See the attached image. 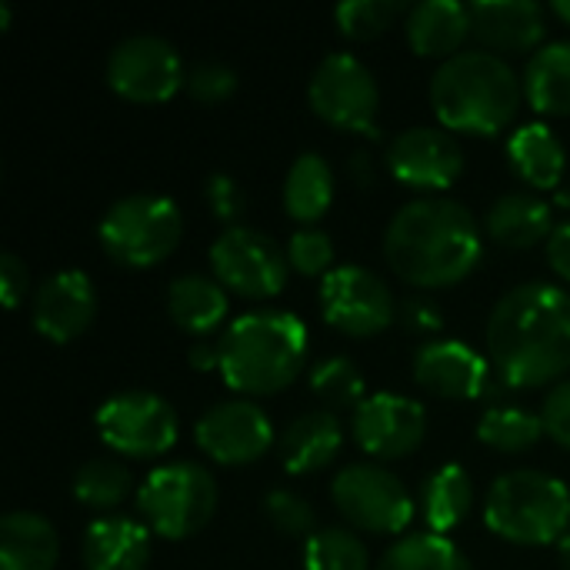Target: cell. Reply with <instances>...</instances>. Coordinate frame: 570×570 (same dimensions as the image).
Here are the masks:
<instances>
[{"label":"cell","instance_id":"6da1fadb","mask_svg":"<svg viewBox=\"0 0 570 570\" xmlns=\"http://www.w3.org/2000/svg\"><path fill=\"white\" fill-rule=\"evenodd\" d=\"M488 357L508 387H544L570 371V294L531 281L508 291L488 321Z\"/></svg>","mask_w":570,"mask_h":570},{"label":"cell","instance_id":"4dcf8cb0","mask_svg":"<svg viewBox=\"0 0 570 570\" xmlns=\"http://www.w3.org/2000/svg\"><path fill=\"white\" fill-rule=\"evenodd\" d=\"M377 570H474L471 561L441 534H407L377 561Z\"/></svg>","mask_w":570,"mask_h":570},{"label":"cell","instance_id":"d590c367","mask_svg":"<svg viewBox=\"0 0 570 570\" xmlns=\"http://www.w3.org/2000/svg\"><path fill=\"white\" fill-rule=\"evenodd\" d=\"M261 508H264L267 524L281 538H314L317 534V514H314V508L301 494H294L287 488L267 491Z\"/></svg>","mask_w":570,"mask_h":570},{"label":"cell","instance_id":"277c9868","mask_svg":"<svg viewBox=\"0 0 570 570\" xmlns=\"http://www.w3.org/2000/svg\"><path fill=\"white\" fill-rule=\"evenodd\" d=\"M524 80L491 50H461L431 77V107L444 130L494 137L518 117Z\"/></svg>","mask_w":570,"mask_h":570},{"label":"cell","instance_id":"ffe728a7","mask_svg":"<svg viewBox=\"0 0 570 570\" xmlns=\"http://www.w3.org/2000/svg\"><path fill=\"white\" fill-rule=\"evenodd\" d=\"M341 444H344V428H341L337 414L321 407V411H307V414L294 417L284 428V434L277 441V458L287 474L307 478V474L324 471L341 454Z\"/></svg>","mask_w":570,"mask_h":570},{"label":"cell","instance_id":"ee69618b","mask_svg":"<svg viewBox=\"0 0 570 570\" xmlns=\"http://www.w3.org/2000/svg\"><path fill=\"white\" fill-rule=\"evenodd\" d=\"M187 364L200 374H210V371H220V344L214 341H197L190 351H187Z\"/></svg>","mask_w":570,"mask_h":570},{"label":"cell","instance_id":"7bdbcfd3","mask_svg":"<svg viewBox=\"0 0 570 570\" xmlns=\"http://www.w3.org/2000/svg\"><path fill=\"white\" fill-rule=\"evenodd\" d=\"M548 261L570 284V217L561 220V224H554V230L548 237Z\"/></svg>","mask_w":570,"mask_h":570},{"label":"cell","instance_id":"44dd1931","mask_svg":"<svg viewBox=\"0 0 570 570\" xmlns=\"http://www.w3.org/2000/svg\"><path fill=\"white\" fill-rule=\"evenodd\" d=\"M80 554L87 570H144L150 561V528L120 514L97 518L83 534Z\"/></svg>","mask_w":570,"mask_h":570},{"label":"cell","instance_id":"ac0fdd59","mask_svg":"<svg viewBox=\"0 0 570 570\" xmlns=\"http://www.w3.org/2000/svg\"><path fill=\"white\" fill-rule=\"evenodd\" d=\"M414 381L444 401H474L491 387V364L464 341H431L414 354Z\"/></svg>","mask_w":570,"mask_h":570},{"label":"cell","instance_id":"60d3db41","mask_svg":"<svg viewBox=\"0 0 570 570\" xmlns=\"http://www.w3.org/2000/svg\"><path fill=\"white\" fill-rule=\"evenodd\" d=\"M401 324L414 334H438L444 327V311L431 297L414 294V297L401 301Z\"/></svg>","mask_w":570,"mask_h":570},{"label":"cell","instance_id":"83f0119b","mask_svg":"<svg viewBox=\"0 0 570 570\" xmlns=\"http://www.w3.org/2000/svg\"><path fill=\"white\" fill-rule=\"evenodd\" d=\"M474 508V481L461 464L438 468L421 488V511L431 534H448L464 524Z\"/></svg>","mask_w":570,"mask_h":570},{"label":"cell","instance_id":"5b68a950","mask_svg":"<svg viewBox=\"0 0 570 570\" xmlns=\"http://www.w3.org/2000/svg\"><path fill=\"white\" fill-rule=\"evenodd\" d=\"M484 524L521 548L561 544L570 528V488L544 471L501 474L484 498Z\"/></svg>","mask_w":570,"mask_h":570},{"label":"cell","instance_id":"b9f144b4","mask_svg":"<svg viewBox=\"0 0 570 570\" xmlns=\"http://www.w3.org/2000/svg\"><path fill=\"white\" fill-rule=\"evenodd\" d=\"M27 287H30L27 264L17 254H0V297H3V307L17 311L23 294H27Z\"/></svg>","mask_w":570,"mask_h":570},{"label":"cell","instance_id":"d4e9b609","mask_svg":"<svg viewBox=\"0 0 570 570\" xmlns=\"http://www.w3.org/2000/svg\"><path fill=\"white\" fill-rule=\"evenodd\" d=\"M57 531L43 514L10 511L0 521V570H53L57 568Z\"/></svg>","mask_w":570,"mask_h":570},{"label":"cell","instance_id":"d6a6232c","mask_svg":"<svg viewBox=\"0 0 570 570\" xmlns=\"http://www.w3.org/2000/svg\"><path fill=\"white\" fill-rule=\"evenodd\" d=\"M311 391L321 397L324 411H357L367 401L364 374L351 357H327L311 371Z\"/></svg>","mask_w":570,"mask_h":570},{"label":"cell","instance_id":"2e32d148","mask_svg":"<svg viewBox=\"0 0 570 570\" xmlns=\"http://www.w3.org/2000/svg\"><path fill=\"white\" fill-rule=\"evenodd\" d=\"M387 170L411 190H448L464 174L461 144L441 127H411L387 147Z\"/></svg>","mask_w":570,"mask_h":570},{"label":"cell","instance_id":"603a6c76","mask_svg":"<svg viewBox=\"0 0 570 570\" xmlns=\"http://www.w3.org/2000/svg\"><path fill=\"white\" fill-rule=\"evenodd\" d=\"M404 30L417 57L451 60L471 37V13L458 0H421L407 10Z\"/></svg>","mask_w":570,"mask_h":570},{"label":"cell","instance_id":"cb8c5ba5","mask_svg":"<svg viewBox=\"0 0 570 570\" xmlns=\"http://www.w3.org/2000/svg\"><path fill=\"white\" fill-rule=\"evenodd\" d=\"M167 314L177 331L207 337L227 317V291L217 277L207 274H180L167 287Z\"/></svg>","mask_w":570,"mask_h":570},{"label":"cell","instance_id":"f546056e","mask_svg":"<svg viewBox=\"0 0 570 570\" xmlns=\"http://www.w3.org/2000/svg\"><path fill=\"white\" fill-rule=\"evenodd\" d=\"M130 471L114 458H90L73 474V498L87 511H97L104 518L130 498Z\"/></svg>","mask_w":570,"mask_h":570},{"label":"cell","instance_id":"30bf717a","mask_svg":"<svg viewBox=\"0 0 570 570\" xmlns=\"http://www.w3.org/2000/svg\"><path fill=\"white\" fill-rule=\"evenodd\" d=\"M100 441L127 458H160L177 444V411L154 391H124L94 414Z\"/></svg>","mask_w":570,"mask_h":570},{"label":"cell","instance_id":"7a4b0ae2","mask_svg":"<svg viewBox=\"0 0 570 570\" xmlns=\"http://www.w3.org/2000/svg\"><path fill=\"white\" fill-rule=\"evenodd\" d=\"M384 257L411 287L438 291L461 284L484 257L478 217L461 200L417 197L391 217Z\"/></svg>","mask_w":570,"mask_h":570},{"label":"cell","instance_id":"52a82bcc","mask_svg":"<svg viewBox=\"0 0 570 570\" xmlns=\"http://www.w3.org/2000/svg\"><path fill=\"white\" fill-rule=\"evenodd\" d=\"M137 511L150 534L184 541L200 534L217 511V481L207 468L190 461L160 464L137 491Z\"/></svg>","mask_w":570,"mask_h":570},{"label":"cell","instance_id":"8992f818","mask_svg":"<svg viewBox=\"0 0 570 570\" xmlns=\"http://www.w3.org/2000/svg\"><path fill=\"white\" fill-rule=\"evenodd\" d=\"M97 234L114 264L144 271L177 250L184 237V214L164 194H127L107 207Z\"/></svg>","mask_w":570,"mask_h":570},{"label":"cell","instance_id":"484cf974","mask_svg":"<svg viewBox=\"0 0 570 570\" xmlns=\"http://www.w3.org/2000/svg\"><path fill=\"white\" fill-rule=\"evenodd\" d=\"M511 170L534 190H554L564 177V147L548 124H524L508 140Z\"/></svg>","mask_w":570,"mask_h":570},{"label":"cell","instance_id":"4316f807","mask_svg":"<svg viewBox=\"0 0 570 570\" xmlns=\"http://www.w3.org/2000/svg\"><path fill=\"white\" fill-rule=\"evenodd\" d=\"M524 97L544 117L570 114V40L544 43L524 67Z\"/></svg>","mask_w":570,"mask_h":570},{"label":"cell","instance_id":"9a60e30c","mask_svg":"<svg viewBox=\"0 0 570 570\" xmlns=\"http://www.w3.org/2000/svg\"><path fill=\"white\" fill-rule=\"evenodd\" d=\"M197 448L224 468H244L261 461L274 444L271 417L254 401H220L194 428Z\"/></svg>","mask_w":570,"mask_h":570},{"label":"cell","instance_id":"3957f363","mask_svg":"<svg viewBox=\"0 0 570 570\" xmlns=\"http://www.w3.org/2000/svg\"><path fill=\"white\" fill-rule=\"evenodd\" d=\"M220 344L224 384L244 397L287 391L307 364V327L291 311H250L227 324Z\"/></svg>","mask_w":570,"mask_h":570},{"label":"cell","instance_id":"f6af8a7d","mask_svg":"<svg viewBox=\"0 0 570 570\" xmlns=\"http://www.w3.org/2000/svg\"><path fill=\"white\" fill-rule=\"evenodd\" d=\"M351 177L357 180V187L374 184V164H371L367 154H354V160H351Z\"/></svg>","mask_w":570,"mask_h":570},{"label":"cell","instance_id":"836d02e7","mask_svg":"<svg viewBox=\"0 0 570 570\" xmlns=\"http://www.w3.org/2000/svg\"><path fill=\"white\" fill-rule=\"evenodd\" d=\"M304 570H371V554L354 531L324 528L304 544Z\"/></svg>","mask_w":570,"mask_h":570},{"label":"cell","instance_id":"ba28073f","mask_svg":"<svg viewBox=\"0 0 570 570\" xmlns=\"http://www.w3.org/2000/svg\"><path fill=\"white\" fill-rule=\"evenodd\" d=\"M307 100L324 124L377 137V80L354 53H327L311 73Z\"/></svg>","mask_w":570,"mask_h":570},{"label":"cell","instance_id":"f1b7e54d","mask_svg":"<svg viewBox=\"0 0 570 570\" xmlns=\"http://www.w3.org/2000/svg\"><path fill=\"white\" fill-rule=\"evenodd\" d=\"M334 200V170L321 154H301L284 180V210L297 224H317Z\"/></svg>","mask_w":570,"mask_h":570},{"label":"cell","instance_id":"f35d334b","mask_svg":"<svg viewBox=\"0 0 570 570\" xmlns=\"http://www.w3.org/2000/svg\"><path fill=\"white\" fill-rule=\"evenodd\" d=\"M204 197H207V207L217 220H224L227 227H237V220L247 207V197L230 174H210L204 184Z\"/></svg>","mask_w":570,"mask_h":570},{"label":"cell","instance_id":"4fadbf2b","mask_svg":"<svg viewBox=\"0 0 570 570\" xmlns=\"http://www.w3.org/2000/svg\"><path fill=\"white\" fill-rule=\"evenodd\" d=\"M321 314L347 337H374L394 324L397 301L374 271L344 264L321 281Z\"/></svg>","mask_w":570,"mask_h":570},{"label":"cell","instance_id":"7dc6e473","mask_svg":"<svg viewBox=\"0 0 570 570\" xmlns=\"http://www.w3.org/2000/svg\"><path fill=\"white\" fill-rule=\"evenodd\" d=\"M551 10H554L564 23H570V0H554V3H551Z\"/></svg>","mask_w":570,"mask_h":570},{"label":"cell","instance_id":"bcb514c9","mask_svg":"<svg viewBox=\"0 0 570 570\" xmlns=\"http://www.w3.org/2000/svg\"><path fill=\"white\" fill-rule=\"evenodd\" d=\"M558 564H561V570H570V534L561 538V544H558Z\"/></svg>","mask_w":570,"mask_h":570},{"label":"cell","instance_id":"c3c4849f","mask_svg":"<svg viewBox=\"0 0 570 570\" xmlns=\"http://www.w3.org/2000/svg\"><path fill=\"white\" fill-rule=\"evenodd\" d=\"M0 30H10V3H0Z\"/></svg>","mask_w":570,"mask_h":570},{"label":"cell","instance_id":"ab89813d","mask_svg":"<svg viewBox=\"0 0 570 570\" xmlns=\"http://www.w3.org/2000/svg\"><path fill=\"white\" fill-rule=\"evenodd\" d=\"M541 421H544V434L570 451V381H561L541 407Z\"/></svg>","mask_w":570,"mask_h":570},{"label":"cell","instance_id":"7402d4cb","mask_svg":"<svg viewBox=\"0 0 570 570\" xmlns=\"http://www.w3.org/2000/svg\"><path fill=\"white\" fill-rule=\"evenodd\" d=\"M484 230L494 244L508 250H528L551 237L554 214L551 204L534 190H508L491 204L484 217Z\"/></svg>","mask_w":570,"mask_h":570},{"label":"cell","instance_id":"1f68e13d","mask_svg":"<svg viewBox=\"0 0 570 570\" xmlns=\"http://www.w3.org/2000/svg\"><path fill=\"white\" fill-rule=\"evenodd\" d=\"M544 438V421L541 414H531L524 407H491L478 421V441L488 444L491 451L501 454H524Z\"/></svg>","mask_w":570,"mask_h":570},{"label":"cell","instance_id":"e575fe53","mask_svg":"<svg viewBox=\"0 0 570 570\" xmlns=\"http://www.w3.org/2000/svg\"><path fill=\"white\" fill-rule=\"evenodd\" d=\"M407 10L404 0H344L334 10V20L351 40H374L394 27V20Z\"/></svg>","mask_w":570,"mask_h":570},{"label":"cell","instance_id":"e0dca14e","mask_svg":"<svg viewBox=\"0 0 570 570\" xmlns=\"http://www.w3.org/2000/svg\"><path fill=\"white\" fill-rule=\"evenodd\" d=\"M30 317L40 337L53 344L77 341L97 317V291L83 271H57L47 277L30 304Z\"/></svg>","mask_w":570,"mask_h":570},{"label":"cell","instance_id":"d6986e66","mask_svg":"<svg viewBox=\"0 0 570 570\" xmlns=\"http://www.w3.org/2000/svg\"><path fill=\"white\" fill-rule=\"evenodd\" d=\"M471 37L498 53H524L541 43L548 23L544 7L534 0H474L468 3Z\"/></svg>","mask_w":570,"mask_h":570},{"label":"cell","instance_id":"7c38bea8","mask_svg":"<svg viewBox=\"0 0 570 570\" xmlns=\"http://www.w3.org/2000/svg\"><path fill=\"white\" fill-rule=\"evenodd\" d=\"M184 60L177 47L157 33L124 37L107 57V83L134 104H164L184 87Z\"/></svg>","mask_w":570,"mask_h":570},{"label":"cell","instance_id":"5bb4252c","mask_svg":"<svg viewBox=\"0 0 570 570\" xmlns=\"http://www.w3.org/2000/svg\"><path fill=\"white\" fill-rule=\"evenodd\" d=\"M354 441L377 461H401L414 454L428 438V411L421 401L404 394H367L351 417Z\"/></svg>","mask_w":570,"mask_h":570},{"label":"cell","instance_id":"8fae6325","mask_svg":"<svg viewBox=\"0 0 570 570\" xmlns=\"http://www.w3.org/2000/svg\"><path fill=\"white\" fill-rule=\"evenodd\" d=\"M210 267L214 277L224 284V291L240 294L244 301H271L287 284V250L277 247L274 237H267L257 227H227L214 247H210Z\"/></svg>","mask_w":570,"mask_h":570},{"label":"cell","instance_id":"9c48e42d","mask_svg":"<svg viewBox=\"0 0 570 570\" xmlns=\"http://www.w3.org/2000/svg\"><path fill=\"white\" fill-rule=\"evenodd\" d=\"M341 518L364 534H401L414 521L411 491L381 464H347L331 484Z\"/></svg>","mask_w":570,"mask_h":570},{"label":"cell","instance_id":"8d00e7d4","mask_svg":"<svg viewBox=\"0 0 570 570\" xmlns=\"http://www.w3.org/2000/svg\"><path fill=\"white\" fill-rule=\"evenodd\" d=\"M287 264L304 277H327L334 271V244L317 227H301L287 240Z\"/></svg>","mask_w":570,"mask_h":570},{"label":"cell","instance_id":"74e56055","mask_svg":"<svg viewBox=\"0 0 570 570\" xmlns=\"http://www.w3.org/2000/svg\"><path fill=\"white\" fill-rule=\"evenodd\" d=\"M184 87H187V94H190L197 104L217 107V104H224V100L234 97V90H237V73H234V67H227L224 60H197V63L187 70Z\"/></svg>","mask_w":570,"mask_h":570}]
</instances>
